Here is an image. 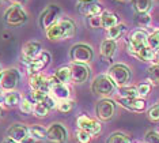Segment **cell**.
<instances>
[{
    "label": "cell",
    "instance_id": "obj_33",
    "mask_svg": "<svg viewBox=\"0 0 159 143\" xmlns=\"http://www.w3.org/2000/svg\"><path fill=\"white\" fill-rule=\"evenodd\" d=\"M74 106H75V102H74V101H71V100H64V101H60L59 104H57L56 108L59 109L61 113H68V112H71L72 109H74Z\"/></svg>",
    "mask_w": 159,
    "mask_h": 143
},
{
    "label": "cell",
    "instance_id": "obj_40",
    "mask_svg": "<svg viewBox=\"0 0 159 143\" xmlns=\"http://www.w3.org/2000/svg\"><path fill=\"white\" fill-rule=\"evenodd\" d=\"M89 26L93 27V29H98V27H102L101 25V17L99 15H95V17H89Z\"/></svg>",
    "mask_w": 159,
    "mask_h": 143
},
{
    "label": "cell",
    "instance_id": "obj_39",
    "mask_svg": "<svg viewBox=\"0 0 159 143\" xmlns=\"http://www.w3.org/2000/svg\"><path fill=\"white\" fill-rule=\"evenodd\" d=\"M48 94H49L48 91H44V90L37 89V90H33V93H31V97H33V100L35 102H42Z\"/></svg>",
    "mask_w": 159,
    "mask_h": 143
},
{
    "label": "cell",
    "instance_id": "obj_1",
    "mask_svg": "<svg viewBox=\"0 0 159 143\" xmlns=\"http://www.w3.org/2000/svg\"><path fill=\"white\" fill-rule=\"evenodd\" d=\"M75 34V23L71 19H61L46 29V37L52 41L67 40Z\"/></svg>",
    "mask_w": 159,
    "mask_h": 143
},
{
    "label": "cell",
    "instance_id": "obj_34",
    "mask_svg": "<svg viewBox=\"0 0 159 143\" xmlns=\"http://www.w3.org/2000/svg\"><path fill=\"white\" fill-rule=\"evenodd\" d=\"M33 108H34V105L31 104V101H29L27 98H23V100H20V102H19V109H20V112H22V113H25V115H29V113L33 112Z\"/></svg>",
    "mask_w": 159,
    "mask_h": 143
},
{
    "label": "cell",
    "instance_id": "obj_19",
    "mask_svg": "<svg viewBox=\"0 0 159 143\" xmlns=\"http://www.w3.org/2000/svg\"><path fill=\"white\" fill-rule=\"evenodd\" d=\"M50 93H52L53 97L59 101L70 100V97H71L70 87L67 86V83H61V82L53 83V85L50 86Z\"/></svg>",
    "mask_w": 159,
    "mask_h": 143
},
{
    "label": "cell",
    "instance_id": "obj_11",
    "mask_svg": "<svg viewBox=\"0 0 159 143\" xmlns=\"http://www.w3.org/2000/svg\"><path fill=\"white\" fill-rule=\"evenodd\" d=\"M61 14V8L56 4H50L44 10V12L41 14V19H39V23H41L42 29H48L49 26H52L53 23L57 21V17Z\"/></svg>",
    "mask_w": 159,
    "mask_h": 143
},
{
    "label": "cell",
    "instance_id": "obj_20",
    "mask_svg": "<svg viewBox=\"0 0 159 143\" xmlns=\"http://www.w3.org/2000/svg\"><path fill=\"white\" fill-rule=\"evenodd\" d=\"M116 50H117V44H116L114 40H105L101 44V48H99V52H101V56L106 60H110L111 57L114 56Z\"/></svg>",
    "mask_w": 159,
    "mask_h": 143
},
{
    "label": "cell",
    "instance_id": "obj_26",
    "mask_svg": "<svg viewBox=\"0 0 159 143\" xmlns=\"http://www.w3.org/2000/svg\"><path fill=\"white\" fill-rule=\"evenodd\" d=\"M125 31V26L124 25H116V26H111L107 29V38L109 40H117V38H120L121 36H122V33Z\"/></svg>",
    "mask_w": 159,
    "mask_h": 143
},
{
    "label": "cell",
    "instance_id": "obj_23",
    "mask_svg": "<svg viewBox=\"0 0 159 143\" xmlns=\"http://www.w3.org/2000/svg\"><path fill=\"white\" fill-rule=\"evenodd\" d=\"M57 82H61V83H68L71 82V68L70 65H66V67H60L56 69L55 75Z\"/></svg>",
    "mask_w": 159,
    "mask_h": 143
},
{
    "label": "cell",
    "instance_id": "obj_5",
    "mask_svg": "<svg viewBox=\"0 0 159 143\" xmlns=\"http://www.w3.org/2000/svg\"><path fill=\"white\" fill-rule=\"evenodd\" d=\"M19 79H20L19 71L15 68H8L6 71H2V75H0V87L3 90L12 91L18 86Z\"/></svg>",
    "mask_w": 159,
    "mask_h": 143
},
{
    "label": "cell",
    "instance_id": "obj_38",
    "mask_svg": "<svg viewBox=\"0 0 159 143\" xmlns=\"http://www.w3.org/2000/svg\"><path fill=\"white\" fill-rule=\"evenodd\" d=\"M151 22V17L148 12H142L137 15V25H140V26H148Z\"/></svg>",
    "mask_w": 159,
    "mask_h": 143
},
{
    "label": "cell",
    "instance_id": "obj_35",
    "mask_svg": "<svg viewBox=\"0 0 159 143\" xmlns=\"http://www.w3.org/2000/svg\"><path fill=\"white\" fill-rule=\"evenodd\" d=\"M144 141L146 143H159V131H148L144 135Z\"/></svg>",
    "mask_w": 159,
    "mask_h": 143
},
{
    "label": "cell",
    "instance_id": "obj_4",
    "mask_svg": "<svg viewBox=\"0 0 159 143\" xmlns=\"http://www.w3.org/2000/svg\"><path fill=\"white\" fill-rule=\"evenodd\" d=\"M70 55L74 63L87 64L93 60V49L84 44H78V45L72 46Z\"/></svg>",
    "mask_w": 159,
    "mask_h": 143
},
{
    "label": "cell",
    "instance_id": "obj_16",
    "mask_svg": "<svg viewBox=\"0 0 159 143\" xmlns=\"http://www.w3.org/2000/svg\"><path fill=\"white\" fill-rule=\"evenodd\" d=\"M41 52L42 50H41V44L39 42H27L23 45L22 59L26 63H30V61H33Z\"/></svg>",
    "mask_w": 159,
    "mask_h": 143
},
{
    "label": "cell",
    "instance_id": "obj_8",
    "mask_svg": "<svg viewBox=\"0 0 159 143\" xmlns=\"http://www.w3.org/2000/svg\"><path fill=\"white\" fill-rule=\"evenodd\" d=\"M147 37H148V34L144 30H135L131 34V37H129L128 52L135 56L137 53V50H140L144 46H148L147 45Z\"/></svg>",
    "mask_w": 159,
    "mask_h": 143
},
{
    "label": "cell",
    "instance_id": "obj_13",
    "mask_svg": "<svg viewBox=\"0 0 159 143\" xmlns=\"http://www.w3.org/2000/svg\"><path fill=\"white\" fill-rule=\"evenodd\" d=\"M78 12L83 17H95L101 15L103 12L102 7L94 0H89V2H80L78 4Z\"/></svg>",
    "mask_w": 159,
    "mask_h": 143
},
{
    "label": "cell",
    "instance_id": "obj_28",
    "mask_svg": "<svg viewBox=\"0 0 159 143\" xmlns=\"http://www.w3.org/2000/svg\"><path fill=\"white\" fill-rule=\"evenodd\" d=\"M148 78H150V82L154 83V85H159V64L154 63L148 68Z\"/></svg>",
    "mask_w": 159,
    "mask_h": 143
},
{
    "label": "cell",
    "instance_id": "obj_14",
    "mask_svg": "<svg viewBox=\"0 0 159 143\" xmlns=\"http://www.w3.org/2000/svg\"><path fill=\"white\" fill-rule=\"evenodd\" d=\"M117 102L120 104L122 108L128 109V111H132V112H143L146 109V101L143 98H139V97H135V98H118Z\"/></svg>",
    "mask_w": 159,
    "mask_h": 143
},
{
    "label": "cell",
    "instance_id": "obj_25",
    "mask_svg": "<svg viewBox=\"0 0 159 143\" xmlns=\"http://www.w3.org/2000/svg\"><path fill=\"white\" fill-rule=\"evenodd\" d=\"M118 97L120 98H135L139 97V93H137V87L133 86H120L118 87Z\"/></svg>",
    "mask_w": 159,
    "mask_h": 143
},
{
    "label": "cell",
    "instance_id": "obj_32",
    "mask_svg": "<svg viewBox=\"0 0 159 143\" xmlns=\"http://www.w3.org/2000/svg\"><path fill=\"white\" fill-rule=\"evenodd\" d=\"M20 102V95L19 93H15V91H11L4 97V104L7 106H15Z\"/></svg>",
    "mask_w": 159,
    "mask_h": 143
},
{
    "label": "cell",
    "instance_id": "obj_17",
    "mask_svg": "<svg viewBox=\"0 0 159 143\" xmlns=\"http://www.w3.org/2000/svg\"><path fill=\"white\" fill-rule=\"evenodd\" d=\"M29 82H30V86L33 90H44V91H50V82L49 79L46 78L45 75L39 74V72H37V74H31L30 75V79H29Z\"/></svg>",
    "mask_w": 159,
    "mask_h": 143
},
{
    "label": "cell",
    "instance_id": "obj_36",
    "mask_svg": "<svg viewBox=\"0 0 159 143\" xmlns=\"http://www.w3.org/2000/svg\"><path fill=\"white\" fill-rule=\"evenodd\" d=\"M147 117L151 122H159V105H154L148 109Z\"/></svg>",
    "mask_w": 159,
    "mask_h": 143
},
{
    "label": "cell",
    "instance_id": "obj_27",
    "mask_svg": "<svg viewBox=\"0 0 159 143\" xmlns=\"http://www.w3.org/2000/svg\"><path fill=\"white\" fill-rule=\"evenodd\" d=\"M107 143H132V142H131V138L126 136L125 134L114 132L107 138Z\"/></svg>",
    "mask_w": 159,
    "mask_h": 143
},
{
    "label": "cell",
    "instance_id": "obj_6",
    "mask_svg": "<svg viewBox=\"0 0 159 143\" xmlns=\"http://www.w3.org/2000/svg\"><path fill=\"white\" fill-rule=\"evenodd\" d=\"M27 19L26 12L23 11V8L19 4H15L12 7H10L4 14V21L11 26H19V25L25 23Z\"/></svg>",
    "mask_w": 159,
    "mask_h": 143
},
{
    "label": "cell",
    "instance_id": "obj_15",
    "mask_svg": "<svg viewBox=\"0 0 159 143\" xmlns=\"http://www.w3.org/2000/svg\"><path fill=\"white\" fill-rule=\"evenodd\" d=\"M49 63H50V55L48 52H41L33 61L29 63V72H30V75L37 74V72L42 71Z\"/></svg>",
    "mask_w": 159,
    "mask_h": 143
},
{
    "label": "cell",
    "instance_id": "obj_37",
    "mask_svg": "<svg viewBox=\"0 0 159 143\" xmlns=\"http://www.w3.org/2000/svg\"><path fill=\"white\" fill-rule=\"evenodd\" d=\"M137 93H139V97H147V95L151 93V85L147 82L140 83V85L137 86Z\"/></svg>",
    "mask_w": 159,
    "mask_h": 143
},
{
    "label": "cell",
    "instance_id": "obj_18",
    "mask_svg": "<svg viewBox=\"0 0 159 143\" xmlns=\"http://www.w3.org/2000/svg\"><path fill=\"white\" fill-rule=\"evenodd\" d=\"M7 136L16 142H22L25 138L29 136V127L23 126V124H12L7 130Z\"/></svg>",
    "mask_w": 159,
    "mask_h": 143
},
{
    "label": "cell",
    "instance_id": "obj_24",
    "mask_svg": "<svg viewBox=\"0 0 159 143\" xmlns=\"http://www.w3.org/2000/svg\"><path fill=\"white\" fill-rule=\"evenodd\" d=\"M132 7L137 14L148 12L152 7V0H132Z\"/></svg>",
    "mask_w": 159,
    "mask_h": 143
},
{
    "label": "cell",
    "instance_id": "obj_45",
    "mask_svg": "<svg viewBox=\"0 0 159 143\" xmlns=\"http://www.w3.org/2000/svg\"><path fill=\"white\" fill-rule=\"evenodd\" d=\"M3 101H4V97H3V94L2 93H0V104H2V102Z\"/></svg>",
    "mask_w": 159,
    "mask_h": 143
},
{
    "label": "cell",
    "instance_id": "obj_12",
    "mask_svg": "<svg viewBox=\"0 0 159 143\" xmlns=\"http://www.w3.org/2000/svg\"><path fill=\"white\" fill-rule=\"evenodd\" d=\"M71 68V80L75 83H84L90 76V69L86 64L82 63H72Z\"/></svg>",
    "mask_w": 159,
    "mask_h": 143
},
{
    "label": "cell",
    "instance_id": "obj_43",
    "mask_svg": "<svg viewBox=\"0 0 159 143\" xmlns=\"http://www.w3.org/2000/svg\"><path fill=\"white\" fill-rule=\"evenodd\" d=\"M3 143H19V142H16V141H14V139H11V138H8L7 136V139Z\"/></svg>",
    "mask_w": 159,
    "mask_h": 143
},
{
    "label": "cell",
    "instance_id": "obj_47",
    "mask_svg": "<svg viewBox=\"0 0 159 143\" xmlns=\"http://www.w3.org/2000/svg\"><path fill=\"white\" fill-rule=\"evenodd\" d=\"M0 117H2V108H0Z\"/></svg>",
    "mask_w": 159,
    "mask_h": 143
},
{
    "label": "cell",
    "instance_id": "obj_49",
    "mask_svg": "<svg viewBox=\"0 0 159 143\" xmlns=\"http://www.w3.org/2000/svg\"><path fill=\"white\" fill-rule=\"evenodd\" d=\"M0 75H2V67H0Z\"/></svg>",
    "mask_w": 159,
    "mask_h": 143
},
{
    "label": "cell",
    "instance_id": "obj_3",
    "mask_svg": "<svg viewBox=\"0 0 159 143\" xmlns=\"http://www.w3.org/2000/svg\"><path fill=\"white\" fill-rule=\"evenodd\" d=\"M107 76L111 79V82L116 86L120 87V86L126 85L131 80V69L124 64H114L110 67L109 72H107Z\"/></svg>",
    "mask_w": 159,
    "mask_h": 143
},
{
    "label": "cell",
    "instance_id": "obj_48",
    "mask_svg": "<svg viewBox=\"0 0 159 143\" xmlns=\"http://www.w3.org/2000/svg\"><path fill=\"white\" fill-rule=\"evenodd\" d=\"M80 2H89V0H80Z\"/></svg>",
    "mask_w": 159,
    "mask_h": 143
},
{
    "label": "cell",
    "instance_id": "obj_42",
    "mask_svg": "<svg viewBox=\"0 0 159 143\" xmlns=\"http://www.w3.org/2000/svg\"><path fill=\"white\" fill-rule=\"evenodd\" d=\"M154 63H158L159 64V49L155 50V56H154Z\"/></svg>",
    "mask_w": 159,
    "mask_h": 143
},
{
    "label": "cell",
    "instance_id": "obj_21",
    "mask_svg": "<svg viewBox=\"0 0 159 143\" xmlns=\"http://www.w3.org/2000/svg\"><path fill=\"white\" fill-rule=\"evenodd\" d=\"M29 136L33 138L34 141H37V142L44 141V139H46V128L34 124V126L29 127Z\"/></svg>",
    "mask_w": 159,
    "mask_h": 143
},
{
    "label": "cell",
    "instance_id": "obj_46",
    "mask_svg": "<svg viewBox=\"0 0 159 143\" xmlns=\"http://www.w3.org/2000/svg\"><path fill=\"white\" fill-rule=\"evenodd\" d=\"M117 2H121V3H124V2H126V0H117Z\"/></svg>",
    "mask_w": 159,
    "mask_h": 143
},
{
    "label": "cell",
    "instance_id": "obj_10",
    "mask_svg": "<svg viewBox=\"0 0 159 143\" xmlns=\"http://www.w3.org/2000/svg\"><path fill=\"white\" fill-rule=\"evenodd\" d=\"M116 113V104L111 100H101L95 106V115L101 120H110Z\"/></svg>",
    "mask_w": 159,
    "mask_h": 143
},
{
    "label": "cell",
    "instance_id": "obj_22",
    "mask_svg": "<svg viewBox=\"0 0 159 143\" xmlns=\"http://www.w3.org/2000/svg\"><path fill=\"white\" fill-rule=\"evenodd\" d=\"M117 23H118V17L116 14L107 12V11L101 14V25H102V27L109 29L111 26H116Z\"/></svg>",
    "mask_w": 159,
    "mask_h": 143
},
{
    "label": "cell",
    "instance_id": "obj_31",
    "mask_svg": "<svg viewBox=\"0 0 159 143\" xmlns=\"http://www.w3.org/2000/svg\"><path fill=\"white\" fill-rule=\"evenodd\" d=\"M147 45L150 49H152L154 52L159 49V31H154L152 34H150L147 37Z\"/></svg>",
    "mask_w": 159,
    "mask_h": 143
},
{
    "label": "cell",
    "instance_id": "obj_2",
    "mask_svg": "<svg viewBox=\"0 0 159 143\" xmlns=\"http://www.w3.org/2000/svg\"><path fill=\"white\" fill-rule=\"evenodd\" d=\"M93 93H95L97 95H102V97H109L114 93L116 85L111 82V79L107 75H99L94 79L93 85H91Z\"/></svg>",
    "mask_w": 159,
    "mask_h": 143
},
{
    "label": "cell",
    "instance_id": "obj_9",
    "mask_svg": "<svg viewBox=\"0 0 159 143\" xmlns=\"http://www.w3.org/2000/svg\"><path fill=\"white\" fill-rule=\"evenodd\" d=\"M76 124H78V127L80 128V130L87 131V132L91 134L93 136L99 135L101 131H102V126H101V123L98 122V120L93 119V117H89L86 115L79 116L78 120H76Z\"/></svg>",
    "mask_w": 159,
    "mask_h": 143
},
{
    "label": "cell",
    "instance_id": "obj_41",
    "mask_svg": "<svg viewBox=\"0 0 159 143\" xmlns=\"http://www.w3.org/2000/svg\"><path fill=\"white\" fill-rule=\"evenodd\" d=\"M19 143H37V141H34L33 138H30V136H27V138H25L22 142H19Z\"/></svg>",
    "mask_w": 159,
    "mask_h": 143
},
{
    "label": "cell",
    "instance_id": "obj_44",
    "mask_svg": "<svg viewBox=\"0 0 159 143\" xmlns=\"http://www.w3.org/2000/svg\"><path fill=\"white\" fill-rule=\"evenodd\" d=\"M10 2L15 3V4H20V3H25V2H26V0H10Z\"/></svg>",
    "mask_w": 159,
    "mask_h": 143
},
{
    "label": "cell",
    "instance_id": "obj_30",
    "mask_svg": "<svg viewBox=\"0 0 159 143\" xmlns=\"http://www.w3.org/2000/svg\"><path fill=\"white\" fill-rule=\"evenodd\" d=\"M49 111L50 109L44 104V102H35V105L33 108V112H34V115L37 117H46L48 116V113H49Z\"/></svg>",
    "mask_w": 159,
    "mask_h": 143
},
{
    "label": "cell",
    "instance_id": "obj_7",
    "mask_svg": "<svg viewBox=\"0 0 159 143\" xmlns=\"http://www.w3.org/2000/svg\"><path fill=\"white\" fill-rule=\"evenodd\" d=\"M46 139L52 143H66L68 139V131L61 123L52 124L46 130Z\"/></svg>",
    "mask_w": 159,
    "mask_h": 143
},
{
    "label": "cell",
    "instance_id": "obj_29",
    "mask_svg": "<svg viewBox=\"0 0 159 143\" xmlns=\"http://www.w3.org/2000/svg\"><path fill=\"white\" fill-rule=\"evenodd\" d=\"M75 139L78 141V143H90L93 139V135L89 134L87 131L78 128V130L75 131Z\"/></svg>",
    "mask_w": 159,
    "mask_h": 143
}]
</instances>
